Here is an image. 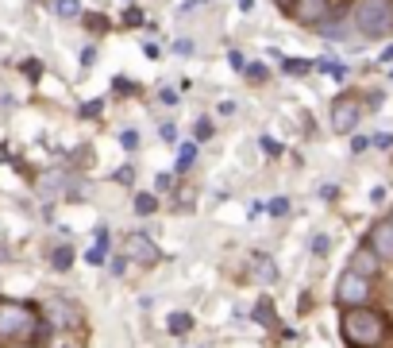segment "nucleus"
<instances>
[{
	"mask_svg": "<svg viewBox=\"0 0 393 348\" xmlns=\"http://www.w3.org/2000/svg\"><path fill=\"white\" fill-rule=\"evenodd\" d=\"M123 259H136V263H147L150 267V263H158V248L143 237V232H131V237L123 240Z\"/></svg>",
	"mask_w": 393,
	"mask_h": 348,
	"instance_id": "7",
	"label": "nucleus"
},
{
	"mask_svg": "<svg viewBox=\"0 0 393 348\" xmlns=\"http://www.w3.org/2000/svg\"><path fill=\"white\" fill-rule=\"evenodd\" d=\"M351 24L367 39H389L393 35V0H359Z\"/></svg>",
	"mask_w": 393,
	"mask_h": 348,
	"instance_id": "3",
	"label": "nucleus"
},
{
	"mask_svg": "<svg viewBox=\"0 0 393 348\" xmlns=\"http://www.w3.org/2000/svg\"><path fill=\"white\" fill-rule=\"evenodd\" d=\"M293 16H301L305 24H320L324 16H328V0H297V12Z\"/></svg>",
	"mask_w": 393,
	"mask_h": 348,
	"instance_id": "10",
	"label": "nucleus"
},
{
	"mask_svg": "<svg viewBox=\"0 0 393 348\" xmlns=\"http://www.w3.org/2000/svg\"><path fill=\"white\" fill-rule=\"evenodd\" d=\"M285 70H290V74H305V70H309V62H285Z\"/></svg>",
	"mask_w": 393,
	"mask_h": 348,
	"instance_id": "30",
	"label": "nucleus"
},
{
	"mask_svg": "<svg viewBox=\"0 0 393 348\" xmlns=\"http://www.w3.org/2000/svg\"><path fill=\"white\" fill-rule=\"evenodd\" d=\"M120 144H123V147H139V131H136V128H128V131L120 136Z\"/></svg>",
	"mask_w": 393,
	"mask_h": 348,
	"instance_id": "19",
	"label": "nucleus"
},
{
	"mask_svg": "<svg viewBox=\"0 0 393 348\" xmlns=\"http://www.w3.org/2000/svg\"><path fill=\"white\" fill-rule=\"evenodd\" d=\"M247 74H251V78H266V66H258V62H251V66H247Z\"/></svg>",
	"mask_w": 393,
	"mask_h": 348,
	"instance_id": "28",
	"label": "nucleus"
},
{
	"mask_svg": "<svg viewBox=\"0 0 393 348\" xmlns=\"http://www.w3.org/2000/svg\"><path fill=\"white\" fill-rule=\"evenodd\" d=\"M24 70L31 74V78H39V74H43V66H39V62H24Z\"/></svg>",
	"mask_w": 393,
	"mask_h": 348,
	"instance_id": "31",
	"label": "nucleus"
},
{
	"mask_svg": "<svg viewBox=\"0 0 393 348\" xmlns=\"http://www.w3.org/2000/svg\"><path fill=\"white\" fill-rule=\"evenodd\" d=\"M316 27H320V35H328V39H343V35H347V24H316Z\"/></svg>",
	"mask_w": 393,
	"mask_h": 348,
	"instance_id": "13",
	"label": "nucleus"
},
{
	"mask_svg": "<svg viewBox=\"0 0 393 348\" xmlns=\"http://www.w3.org/2000/svg\"><path fill=\"white\" fill-rule=\"evenodd\" d=\"M262 151L266 155H277V151H282V144H277L274 136H262Z\"/></svg>",
	"mask_w": 393,
	"mask_h": 348,
	"instance_id": "21",
	"label": "nucleus"
},
{
	"mask_svg": "<svg viewBox=\"0 0 393 348\" xmlns=\"http://www.w3.org/2000/svg\"><path fill=\"white\" fill-rule=\"evenodd\" d=\"M255 317H258V322H270V302L258 306V309H255Z\"/></svg>",
	"mask_w": 393,
	"mask_h": 348,
	"instance_id": "27",
	"label": "nucleus"
},
{
	"mask_svg": "<svg viewBox=\"0 0 393 348\" xmlns=\"http://www.w3.org/2000/svg\"><path fill=\"white\" fill-rule=\"evenodd\" d=\"M367 248L374 252L378 259H393V221H374L370 232H367Z\"/></svg>",
	"mask_w": 393,
	"mask_h": 348,
	"instance_id": "6",
	"label": "nucleus"
},
{
	"mask_svg": "<svg viewBox=\"0 0 393 348\" xmlns=\"http://www.w3.org/2000/svg\"><path fill=\"white\" fill-rule=\"evenodd\" d=\"M174 51H178V54H193V39H178Z\"/></svg>",
	"mask_w": 393,
	"mask_h": 348,
	"instance_id": "24",
	"label": "nucleus"
},
{
	"mask_svg": "<svg viewBox=\"0 0 393 348\" xmlns=\"http://www.w3.org/2000/svg\"><path fill=\"white\" fill-rule=\"evenodd\" d=\"M378 256H374V252L367 248V244H362V248H354L351 252V263H347V271H354V275H362V279H374V271H378Z\"/></svg>",
	"mask_w": 393,
	"mask_h": 348,
	"instance_id": "9",
	"label": "nucleus"
},
{
	"mask_svg": "<svg viewBox=\"0 0 393 348\" xmlns=\"http://www.w3.org/2000/svg\"><path fill=\"white\" fill-rule=\"evenodd\" d=\"M274 4H277V8H282V12H285V16H293V12H297V0H274Z\"/></svg>",
	"mask_w": 393,
	"mask_h": 348,
	"instance_id": "26",
	"label": "nucleus"
},
{
	"mask_svg": "<svg viewBox=\"0 0 393 348\" xmlns=\"http://www.w3.org/2000/svg\"><path fill=\"white\" fill-rule=\"evenodd\" d=\"M389 317L374 306H351L340 314V337L347 348H382L389 341Z\"/></svg>",
	"mask_w": 393,
	"mask_h": 348,
	"instance_id": "2",
	"label": "nucleus"
},
{
	"mask_svg": "<svg viewBox=\"0 0 393 348\" xmlns=\"http://www.w3.org/2000/svg\"><path fill=\"white\" fill-rule=\"evenodd\" d=\"M166 329H170L174 337H185L189 329H193V317H189V314H181V309H178V314H170V317H166Z\"/></svg>",
	"mask_w": 393,
	"mask_h": 348,
	"instance_id": "11",
	"label": "nucleus"
},
{
	"mask_svg": "<svg viewBox=\"0 0 393 348\" xmlns=\"http://www.w3.org/2000/svg\"><path fill=\"white\" fill-rule=\"evenodd\" d=\"M104 248H108V237H104V232H101V240H97V248H93V252H89V263H101V259H104Z\"/></svg>",
	"mask_w": 393,
	"mask_h": 348,
	"instance_id": "18",
	"label": "nucleus"
},
{
	"mask_svg": "<svg viewBox=\"0 0 393 348\" xmlns=\"http://www.w3.org/2000/svg\"><path fill=\"white\" fill-rule=\"evenodd\" d=\"M193 159H197V147H193V144H185V147L178 151V171H185V166L193 163Z\"/></svg>",
	"mask_w": 393,
	"mask_h": 348,
	"instance_id": "14",
	"label": "nucleus"
},
{
	"mask_svg": "<svg viewBox=\"0 0 393 348\" xmlns=\"http://www.w3.org/2000/svg\"><path fill=\"white\" fill-rule=\"evenodd\" d=\"M51 337V325L43 322L39 306L0 298V344H39Z\"/></svg>",
	"mask_w": 393,
	"mask_h": 348,
	"instance_id": "1",
	"label": "nucleus"
},
{
	"mask_svg": "<svg viewBox=\"0 0 393 348\" xmlns=\"http://www.w3.org/2000/svg\"><path fill=\"white\" fill-rule=\"evenodd\" d=\"M123 24H128V27H139V24H143L139 8H128V16H123Z\"/></svg>",
	"mask_w": 393,
	"mask_h": 348,
	"instance_id": "23",
	"label": "nucleus"
},
{
	"mask_svg": "<svg viewBox=\"0 0 393 348\" xmlns=\"http://www.w3.org/2000/svg\"><path fill=\"white\" fill-rule=\"evenodd\" d=\"M197 136L208 139V136H213V124H208V120H200V124H197Z\"/></svg>",
	"mask_w": 393,
	"mask_h": 348,
	"instance_id": "29",
	"label": "nucleus"
},
{
	"mask_svg": "<svg viewBox=\"0 0 393 348\" xmlns=\"http://www.w3.org/2000/svg\"><path fill=\"white\" fill-rule=\"evenodd\" d=\"M255 263H258V275H262V279H274V271H270V259H266V256H255Z\"/></svg>",
	"mask_w": 393,
	"mask_h": 348,
	"instance_id": "20",
	"label": "nucleus"
},
{
	"mask_svg": "<svg viewBox=\"0 0 393 348\" xmlns=\"http://www.w3.org/2000/svg\"><path fill=\"white\" fill-rule=\"evenodd\" d=\"M382 62H393V46H386V51H382Z\"/></svg>",
	"mask_w": 393,
	"mask_h": 348,
	"instance_id": "32",
	"label": "nucleus"
},
{
	"mask_svg": "<svg viewBox=\"0 0 393 348\" xmlns=\"http://www.w3.org/2000/svg\"><path fill=\"white\" fill-rule=\"evenodd\" d=\"M359 120H362V97L359 93H340L332 101V128L340 136H347V131L359 128Z\"/></svg>",
	"mask_w": 393,
	"mask_h": 348,
	"instance_id": "4",
	"label": "nucleus"
},
{
	"mask_svg": "<svg viewBox=\"0 0 393 348\" xmlns=\"http://www.w3.org/2000/svg\"><path fill=\"white\" fill-rule=\"evenodd\" d=\"M70 263H73V248H58V252H54V267H58V271H66Z\"/></svg>",
	"mask_w": 393,
	"mask_h": 348,
	"instance_id": "16",
	"label": "nucleus"
},
{
	"mask_svg": "<svg viewBox=\"0 0 393 348\" xmlns=\"http://www.w3.org/2000/svg\"><path fill=\"white\" fill-rule=\"evenodd\" d=\"M335 302L343 309L351 306H370V279L354 275V271H343L340 283H335Z\"/></svg>",
	"mask_w": 393,
	"mask_h": 348,
	"instance_id": "5",
	"label": "nucleus"
},
{
	"mask_svg": "<svg viewBox=\"0 0 393 348\" xmlns=\"http://www.w3.org/2000/svg\"><path fill=\"white\" fill-rule=\"evenodd\" d=\"M155 209H158L155 194H139V197H136V213H139V217H150Z\"/></svg>",
	"mask_w": 393,
	"mask_h": 348,
	"instance_id": "12",
	"label": "nucleus"
},
{
	"mask_svg": "<svg viewBox=\"0 0 393 348\" xmlns=\"http://www.w3.org/2000/svg\"><path fill=\"white\" fill-rule=\"evenodd\" d=\"M370 144H374V147H382V151H386V147H393V136H389V131H382V136H374Z\"/></svg>",
	"mask_w": 393,
	"mask_h": 348,
	"instance_id": "22",
	"label": "nucleus"
},
{
	"mask_svg": "<svg viewBox=\"0 0 393 348\" xmlns=\"http://www.w3.org/2000/svg\"><path fill=\"white\" fill-rule=\"evenodd\" d=\"M54 12L58 16H78L81 8H78V0H54Z\"/></svg>",
	"mask_w": 393,
	"mask_h": 348,
	"instance_id": "15",
	"label": "nucleus"
},
{
	"mask_svg": "<svg viewBox=\"0 0 393 348\" xmlns=\"http://www.w3.org/2000/svg\"><path fill=\"white\" fill-rule=\"evenodd\" d=\"M39 314L46 317V325H51V329H73V325H78V309H73L70 302H62V298H58V302H51L46 309H39Z\"/></svg>",
	"mask_w": 393,
	"mask_h": 348,
	"instance_id": "8",
	"label": "nucleus"
},
{
	"mask_svg": "<svg viewBox=\"0 0 393 348\" xmlns=\"http://www.w3.org/2000/svg\"><path fill=\"white\" fill-rule=\"evenodd\" d=\"M131 178H136V171H131V166H123V171H116V182H123V186H131Z\"/></svg>",
	"mask_w": 393,
	"mask_h": 348,
	"instance_id": "25",
	"label": "nucleus"
},
{
	"mask_svg": "<svg viewBox=\"0 0 393 348\" xmlns=\"http://www.w3.org/2000/svg\"><path fill=\"white\" fill-rule=\"evenodd\" d=\"M266 209H270L274 217H285V213H290V197H274V202L266 205Z\"/></svg>",
	"mask_w": 393,
	"mask_h": 348,
	"instance_id": "17",
	"label": "nucleus"
},
{
	"mask_svg": "<svg viewBox=\"0 0 393 348\" xmlns=\"http://www.w3.org/2000/svg\"><path fill=\"white\" fill-rule=\"evenodd\" d=\"M389 221H393V217H389Z\"/></svg>",
	"mask_w": 393,
	"mask_h": 348,
	"instance_id": "33",
	"label": "nucleus"
}]
</instances>
